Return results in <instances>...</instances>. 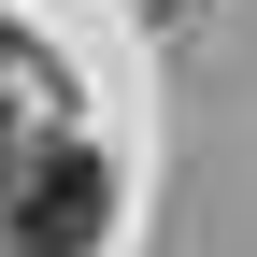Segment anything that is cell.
<instances>
[{"mask_svg":"<svg viewBox=\"0 0 257 257\" xmlns=\"http://www.w3.org/2000/svg\"><path fill=\"white\" fill-rule=\"evenodd\" d=\"M100 214H114V172L100 157H43V172L15 186V257H72V243H100Z\"/></svg>","mask_w":257,"mask_h":257,"instance_id":"cell-1","label":"cell"},{"mask_svg":"<svg viewBox=\"0 0 257 257\" xmlns=\"http://www.w3.org/2000/svg\"><path fill=\"white\" fill-rule=\"evenodd\" d=\"M15 72H29V57H15V29H0V86H15Z\"/></svg>","mask_w":257,"mask_h":257,"instance_id":"cell-2","label":"cell"},{"mask_svg":"<svg viewBox=\"0 0 257 257\" xmlns=\"http://www.w3.org/2000/svg\"><path fill=\"white\" fill-rule=\"evenodd\" d=\"M0 186H15V114H0Z\"/></svg>","mask_w":257,"mask_h":257,"instance_id":"cell-3","label":"cell"}]
</instances>
